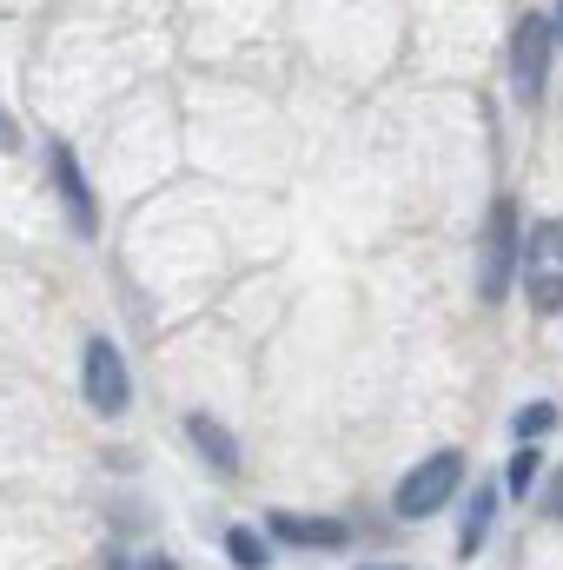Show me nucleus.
<instances>
[{
    "label": "nucleus",
    "instance_id": "obj_1",
    "mask_svg": "<svg viewBox=\"0 0 563 570\" xmlns=\"http://www.w3.org/2000/svg\"><path fill=\"white\" fill-rule=\"evenodd\" d=\"M517 273L537 312H563V219H537L517 239Z\"/></svg>",
    "mask_w": 563,
    "mask_h": 570
},
{
    "label": "nucleus",
    "instance_id": "obj_2",
    "mask_svg": "<svg viewBox=\"0 0 563 570\" xmlns=\"http://www.w3.org/2000/svg\"><path fill=\"white\" fill-rule=\"evenodd\" d=\"M517 239H524L517 206L497 199L491 219H484V246H477V298H484V305H497V298L511 292V279H517Z\"/></svg>",
    "mask_w": 563,
    "mask_h": 570
},
{
    "label": "nucleus",
    "instance_id": "obj_3",
    "mask_svg": "<svg viewBox=\"0 0 563 570\" xmlns=\"http://www.w3.org/2000/svg\"><path fill=\"white\" fill-rule=\"evenodd\" d=\"M551 13H517L511 27V94L517 107H537L544 100V80H551Z\"/></svg>",
    "mask_w": 563,
    "mask_h": 570
},
{
    "label": "nucleus",
    "instance_id": "obj_4",
    "mask_svg": "<svg viewBox=\"0 0 563 570\" xmlns=\"http://www.w3.org/2000/svg\"><path fill=\"white\" fill-rule=\"evenodd\" d=\"M457 484H464V458H457V451H431L418 471H405V484H398V518H431V511H444V504L457 498Z\"/></svg>",
    "mask_w": 563,
    "mask_h": 570
},
{
    "label": "nucleus",
    "instance_id": "obj_5",
    "mask_svg": "<svg viewBox=\"0 0 563 570\" xmlns=\"http://www.w3.org/2000/svg\"><path fill=\"white\" fill-rule=\"evenodd\" d=\"M80 379H87V405H93L100 419H120V412L134 405V379H127V358H120L113 338H87Z\"/></svg>",
    "mask_w": 563,
    "mask_h": 570
},
{
    "label": "nucleus",
    "instance_id": "obj_6",
    "mask_svg": "<svg viewBox=\"0 0 563 570\" xmlns=\"http://www.w3.org/2000/svg\"><path fill=\"white\" fill-rule=\"evenodd\" d=\"M47 159H53V186H60V206H67V219H73V233L80 239H93L100 233V199H93V186H87V173H80V159H73V146H47Z\"/></svg>",
    "mask_w": 563,
    "mask_h": 570
},
{
    "label": "nucleus",
    "instance_id": "obj_7",
    "mask_svg": "<svg viewBox=\"0 0 563 570\" xmlns=\"http://www.w3.org/2000/svg\"><path fill=\"white\" fill-rule=\"evenodd\" d=\"M273 538L298 544V551H345L352 524L345 518H298V511H273Z\"/></svg>",
    "mask_w": 563,
    "mask_h": 570
},
{
    "label": "nucleus",
    "instance_id": "obj_8",
    "mask_svg": "<svg viewBox=\"0 0 563 570\" xmlns=\"http://www.w3.org/2000/svg\"><path fill=\"white\" fill-rule=\"evenodd\" d=\"M186 438L199 444V458H206L219 478H239V438L219 425L213 412H192V419H186Z\"/></svg>",
    "mask_w": 563,
    "mask_h": 570
},
{
    "label": "nucleus",
    "instance_id": "obj_9",
    "mask_svg": "<svg viewBox=\"0 0 563 570\" xmlns=\"http://www.w3.org/2000/svg\"><path fill=\"white\" fill-rule=\"evenodd\" d=\"M497 498H504L497 484H477V491H471V504H464V524H457V551H464V558H477V551H484V538H491V518H497Z\"/></svg>",
    "mask_w": 563,
    "mask_h": 570
},
{
    "label": "nucleus",
    "instance_id": "obj_10",
    "mask_svg": "<svg viewBox=\"0 0 563 570\" xmlns=\"http://www.w3.org/2000/svg\"><path fill=\"white\" fill-rule=\"evenodd\" d=\"M226 558H233L239 570H266L273 564V544H266L253 524H233V531H226Z\"/></svg>",
    "mask_w": 563,
    "mask_h": 570
},
{
    "label": "nucleus",
    "instance_id": "obj_11",
    "mask_svg": "<svg viewBox=\"0 0 563 570\" xmlns=\"http://www.w3.org/2000/svg\"><path fill=\"white\" fill-rule=\"evenodd\" d=\"M537 471H544V451H537V444H517V451H511V471H504L497 491H517V498H524V491L537 484Z\"/></svg>",
    "mask_w": 563,
    "mask_h": 570
},
{
    "label": "nucleus",
    "instance_id": "obj_12",
    "mask_svg": "<svg viewBox=\"0 0 563 570\" xmlns=\"http://www.w3.org/2000/svg\"><path fill=\"white\" fill-rule=\"evenodd\" d=\"M511 431H517V444H537V438H551V431H557V405H524V412L511 419Z\"/></svg>",
    "mask_w": 563,
    "mask_h": 570
},
{
    "label": "nucleus",
    "instance_id": "obj_13",
    "mask_svg": "<svg viewBox=\"0 0 563 570\" xmlns=\"http://www.w3.org/2000/svg\"><path fill=\"white\" fill-rule=\"evenodd\" d=\"M107 570H172V558H159V551H113Z\"/></svg>",
    "mask_w": 563,
    "mask_h": 570
},
{
    "label": "nucleus",
    "instance_id": "obj_14",
    "mask_svg": "<svg viewBox=\"0 0 563 570\" xmlns=\"http://www.w3.org/2000/svg\"><path fill=\"white\" fill-rule=\"evenodd\" d=\"M13 146H20V127H13V114L0 107V153H13Z\"/></svg>",
    "mask_w": 563,
    "mask_h": 570
},
{
    "label": "nucleus",
    "instance_id": "obj_15",
    "mask_svg": "<svg viewBox=\"0 0 563 570\" xmlns=\"http://www.w3.org/2000/svg\"><path fill=\"white\" fill-rule=\"evenodd\" d=\"M551 511H557V518H563V478H557V484H551Z\"/></svg>",
    "mask_w": 563,
    "mask_h": 570
},
{
    "label": "nucleus",
    "instance_id": "obj_16",
    "mask_svg": "<svg viewBox=\"0 0 563 570\" xmlns=\"http://www.w3.org/2000/svg\"><path fill=\"white\" fill-rule=\"evenodd\" d=\"M551 40H563V7L551 13Z\"/></svg>",
    "mask_w": 563,
    "mask_h": 570
},
{
    "label": "nucleus",
    "instance_id": "obj_17",
    "mask_svg": "<svg viewBox=\"0 0 563 570\" xmlns=\"http://www.w3.org/2000/svg\"><path fill=\"white\" fill-rule=\"evenodd\" d=\"M358 570H398V564H358Z\"/></svg>",
    "mask_w": 563,
    "mask_h": 570
}]
</instances>
